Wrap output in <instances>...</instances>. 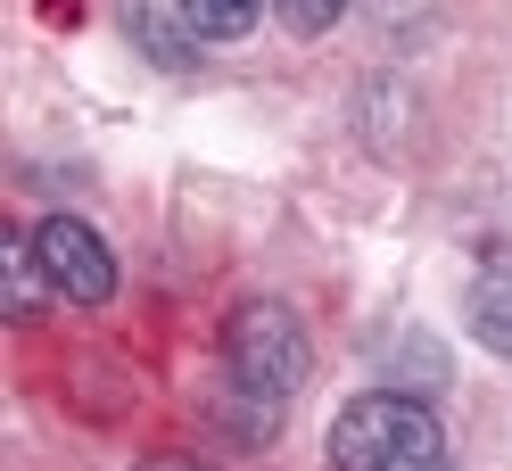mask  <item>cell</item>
Returning a JSON list of instances; mask_svg holds the SVG:
<instances>
[{
  "mask_svg": "<svg viewBox=\"0 0 512 471\" xmlns=\"http://www.w3.org/2000/svg\"><path fill=\"white\" fill-rule=\"evenodd\" d=\"M34 257L50 273V290L67 298V306H108L116 298V257H108V240L75 224V215H50V224L34 232Z\"/></svg>",
  "mask_w": 512,
  "mask_h": 471,
  "instance_id": "cell-3",
  "label": "cell"
},
{
  "mask_svg": "<svg viewBox=\"0 0 512 471\" xmlns=\"http://www.w3.org/2000/svg\"><path fill=\"white\" fill-rule=\"evenodd\" d=\"M124 34H133V42L157 58V67H190V58H199V50H190L182 9H133V17H124Z\"/></svg>",
  "mask_w": 512,
  "mask_h": 471,
  "instance_id": "cell-6",
  "label": "cell"
},
{
  "mask_svg": "<svg viewBox=\"0 0 512 471\" xmlns=\"http://www.w3.org/2000/svg\"><path fill=\"white\" fill-rule=\"evenodd\" d=\"M223 364H232V381L256 405H281L306 381L314 356H306V331H298V314L281 298H248V306H232V323H223Z\"/></svg>",
  "mask_w": 512,
  "mask_h": 471,
  "instance_id": "cell-2",
  "label": "cell"
},
{
  "mask_svg": "<svg viewBox=\"0 0 512 471\" xmlns=\"http://www.w3.org/2000/svg\"><path fill=\"white\" fill-rule=\"evenodd\" d=\"M438 471H446V463H438Z\"/></svg>",
  "mask_w": 512,
  "mask_h": 471,
  "instance_id": "cell-10",
  "label": "cell"
},
{
  "mask_svg": "<svg viewBox=\"0 0 512 471\" xmlns=\"http://www.w3.org/2000/svg\"><path fill=\"white\" fill-rule=\"evenodd\" d=\"M331 463L339 471H438L446 463V438H438V414L413 405L397 389H372L356 405H339L331 422Z\"/></svg>",
  "mask_w": 512,
  "mask_h": 471,
  "instance_id": "cell-1",
  "label": "cell"
},
{
  "mask_svg": "<svg viewBox=\"0 0 512 471\" xmlns=\"http://www.w3.org/2000/svg\"><path fill=\"white\" fill-rule=\"evenodd\" d=\"M141 471H207V463H190V455H149Z\"/></svg>",
  "mask_w": 512,
  "mask_h": 471,
  "instance_id": "cell-9",
  "label": "cell"
},
{
  "mask_svg": "<svg viewBox=\"0 0 512 471\" xmlns=\"http://www.w3.org/2000/svg\"><path fill=\"white\" fill-rule=\"evenodd\" d=\"M0 273H9V306L17 314H42L58 290H50V273H42V257H34V232H9V240H0Z\"/></svg>",
  "mask_w": 512,
  "mask_h": 471,
  "instance_id": "cell-5",
  "label": "cell"
},
{
  "mask_svg": "<svg viewBox=\"0 0 512 471\" xmlns=\"http://www.w3.org/2000/svg\"><path fill=\"white\" fill-rule=\"evenodd\" d=\"M471 331H479V348L512 356V265L479 273V290H471Z\"/></svg>",
  "mask_w": 512,
  "mask_h": 471,
  "instance_id": "cell-4",
  "label": "cell"
},
{
  "mask_svg": "<svg viewBox=\"0 0 512 471\" xmlns=\"http://www.w3.org/2000/svg\"><path fill=\"white\" fill-rule=\"evenodd\" d=\"M182 25H190V42H240L256 25V9L248 0H223V9H182Z\"/></svg>",
  "mask_w": 512,
  "mask_h": 471,
  "instance_id": "cell-7",
  "label": "cell"
},
{
  "mask_svg": "<svg viewBox=\"0 0 512 471\" xmlns=\"http://www.w3.org/2000/svg\"><path fill=\"white\" fill-rule=\"evenodd\" d=\"M281 25H290V34H331L339 9H281Z\"/></svg>",
  "mask_w": 512,
  "mask_h": 471,
  "instance_id": "cell-8",
  "label": "cell"
}]
</instances>
